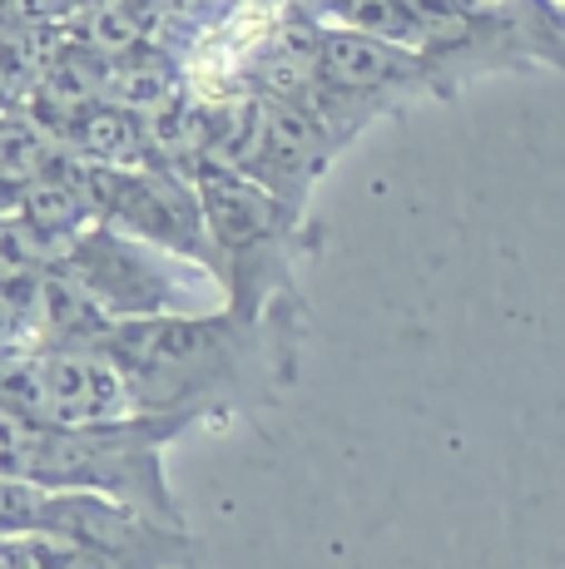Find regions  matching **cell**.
<instances>
[{
	"label": "cell",
	"mask_w": 565,
	"mask_h": 569,
	"mask_svg": "<svg viewBox=\"0 0 565 569\" xmlns=\"http://www.w3.org/2000/svg\"><path fill=\"white\" fill-rule=\"evenodd\" d=\"M303 298H278L268 312L234 308L115 317L95 352L110 357L135 411L228 421L268 407L298 377Z\"/></svg>",
	"instance_id": "obj_1"
},
{
	"label": "cell",
	"mask_w": 565,
	"mask_h": 569,
	"mask_svg": "<svg viewBox=\"0 0 565 569\" xmlns=\"http://www.w3.org/2000/svg\"><path fill=\"white\" fill-rule=\"evenodd\" d=\"M189 416L135 411L100 426H36L0 407V476L50 490H90L149 520L184 525L179 496L165 476V446L179 441Z\"/></svg>",
	"instance_id": "obj_2"
},
{
	"label": "cell",
	"mask_w": 565,
	"mask_h": 569,
	"mask_svg": "<svg viewBox=\"0 0 565 569\" xmlns=\"http://www.w3.org/2000/svg\"><path fill=\"white\" fill-rule=\"evenodd\" d=\"M194 193L209 233V278L219 282L224 308L258 317L278 298H303L293 268L313 238L298 208L209 159L194 169Z\"/></svg>",
	"instance_id": "obj_3"
},
{
	"label": "cell",
	"mask_w": 565,
	"mask_h": 569,
	"mask_svg": "<svg viewBox=\"0 0 565 569\" xmlns=\"http://www.w3.org/2000/svg\"><path fill=\"white\" fill-rule=\"evenodd\" d=\"M70 272L110 317H155V312H204L219 308L224 292L199 262L174 258L155 243L119 233L110 223H90L65 243L56 262Z\"/></svg>",
	"instance_id": "obj_4"
},
{
	"label": "cell",
	"mask_w": 565,
	"mask_h": 569,
	"mask_svg": "<svg viewBox=\"0 0 565 569\" xmlns=\"http://www.w3.org/2000/svg\"><path fill=\"white\" fill-rule=\"evenodd\" d=\"M417 100H437L427 64L412 50L393 40L363 36L347 26H318V46H313V90L303 109L323 119L343 144H353L373 119L402 114Z\"/></svg>",
	"instance_id": "obj_5"
},
{
	"label": "cell",
	"mask_w": 565,
	"mask_h": 569,
	"mask_svg": "<svg viewBox=\"0 0 565 569\" xmlns=\"http://www.w3.org/2000/svg\"><path fill=\"white\" fill-rule=\"evenodd\" d=\"M85 193H90L95 223H110L139 243H155L209 272V233H204L199 193L189 179L159 169V163H139V169L85 163Z\"/></svg>",
	"instance_id": "obj_6"
},
{
	"label": "cell",
	"mask_w": 565,
	"mask_h": 569,
	"mask_svg": "<svg viewBox=\"0 0 565 569\" xmlns=\"http://www.w3.org/2000/svg\"><path fill=\"white\" fill-rule=\"evenodd\" d=\"M60 149L85 163H105V169H139L149 163L145 144V119L119 109L115 100H90L65 119Z\"/></svg>",
	"instance_id": "obj_7"
},
{
	"label": "cell",
	"mask_w": 565,
	"mask_h": 569,
	"mask_svg": "<svg viewBox=\"0 0 565 569\" xmlns=\"http://www.w3.org/2000/svg\"><path fill=\"white\" fill-rule=\"evenodd\" d=\"M184 94V64L179 54L169 50H155V46H139L129 54H119L110 60V80H105V100H115L119 109H129V114H155V109H165L169 100H179Z\"/></svg>",
	"instance_id": "obj_8"
},
{
	"label": "cell",
	"mask_w": 565,
	"mask_h": 569,
	"mask_svg": "<svg viewBox=\"0 0 565 569\" xmlns=\"http://www.w3.org/2000/svg\"><path fill=\"white\" fill-rule=\"evenodd\" d=\"M462 6L506 26L536 64L565 70V0H462Z\"/></svg>",
	"instance_id": "obj_9"
},
{
	"label": "cell",
	"mask_w": 565,
	"mask_h": 569,
	"mask_svg": "<svg viewBox=\"0 0 565 569\" xmlns=\"http://www.w3.org/2000/svg\"><path fill=\"white\" fill-rule=\"evenodd\" d=\"M0 569H129L65 535H0Z\"/></svg>",
	"instance_id": "obj_10"
},
{
	"label": "cell",
	"mask_w": 565,
	"mask_h": 569,
	"mask_svg": "<svg viewBox=\"0 0 565 569\" xmlns=\"http://www.w3.org/2000/svg\"><path fill=\"white\" fill-rule=\"evenodd\" d=\"M50 159H56V139L20 109H0V183L26 189Z\"/></svg>",
	"instance_id": "obj_11"
}]
</instances>
